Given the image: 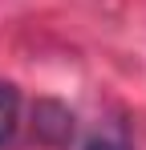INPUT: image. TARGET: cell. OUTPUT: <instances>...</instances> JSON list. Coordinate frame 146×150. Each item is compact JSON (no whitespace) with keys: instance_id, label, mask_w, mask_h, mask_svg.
I'll return each mask as SVG.
<instances>
[{"instance_id":"6da1fadb","label":"cell","mask_w":146,"mask_h":150,"mask_svg":"<svg viewBox=\"0 0 146 150\" xmlns=\"http://www.w3.org/2000/svg\"><path fill=\"white\" fill-rule=\"evenodd\" d=\"M16 122H21V93H16V85L0 81V146L12 142Z\"/></svg>"},{"instance_id":"7a4b0ae2","label":"cell","mask_w":146,"mask_h":150,"mask_svg":"<svg viewBox=\"0 0 146 150\" xmlns=\"http://www.w3.org/2000/svg\"><path fill=\"white\" fill-rule=\"evenodd\" d=\"M85 150H126L118 142V138H106V134H97V138H89V142H85Z\"/></svg>"}]
</instances>
